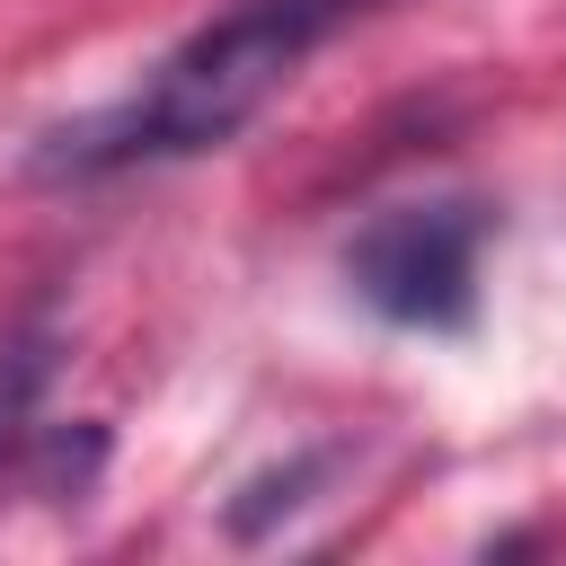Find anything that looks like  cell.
Listing matches in <instances>:
<instances>
[{"label": "cell", "instance_id": "3957f363", "mask_svg": "<svg viewBox=\"0 0 566 566\" xmlns=\"http://www.w3.org/2000/svg\"><path fill=\"white\" fill-rule=\"evenodd\" d=\"M44 371H53V336H44V327L0 336V451L18 442V424H27L35 389H44Z\"/></svg>", "mask_w": 566, "mask_h": 566}, {"label": "cell", "instance_id": "6da1fadb", "mask_svg": "<svg viewBox=\"0 0 566 566\" xmlns=\"http://www.w3.org/2000/svg\"><path fill=\"white\" fill-rule=\"evenodd\" d=\"M363 0H230L186 44H168L115 106L62 124L35 150V168L44 177H115V168H159V159L221 150L230 133H248L265 115V97L292 88V71Z\"/></svg>", "mask_w": 566, "mask_h": 566}, {"label": "cell", "instance_id": "7a4b0ae2", "mask_svg": "<svg viewBox=\"0 0 566 566\" xmlns=\"http://www.w3.org/2000/svg\"><path fill=\"white\" fill-rule=\"evenodd\" d=\"M486 203L469 195H416V203H380L354 239H345V283L371 318L416 327V336H451L478 318V265H486Z\"/></svg>", "mask_w": 566, "mask_h": 566}]
</instances>
